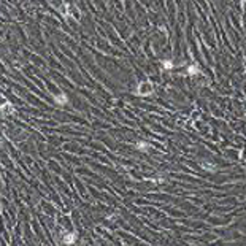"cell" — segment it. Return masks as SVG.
Wrapping results in <instances>:
<instances>
[{"label": "cell", "mask_w": 246, "mask_h": 246, "mask_svg": "<svg viewBox=\"0 0 246 246\" xmlns=\"http://www.w3.org/2000/svg\"><path fill=\"white\" fill-rule=\"evenodd\" d=\"M152 91H154V86H152V83L151 81H143V83H140L138 84V87H137V94L138 95H149L152 94Z\"/></svg>", "instance_id": "obj_1"}, {"label": "cell", "mask_w": 246, "mask_h": 246, "mask_svg": "<svg viewBox=\"0 0 246 246\" xmlns=\"http://www.w3.org/2000/svg\"><path fill=\"white\" fill-rule=\"evenodd\" d=\"M54 100H56V103H57V105H65L68 102V98H67L65 94H57V95L54 97Z\"/></svg>", "instance_id": "obj_2"}, {"label": "cell", "mask_w": 246, "mask_h": 246, "mask_svg": "<svg viewBox=\"0 0 246 246\" xmlns=\"http://www.w3.org/2000/svg\"><path fill=\"white\" fill-rule=\"evenodd\" d=\"M75 240H76V234H75V232H73V234H67L64 237V243L65 244H72V243H75Z\"/></svg>", "instance_id": "obj_3"}, {"label": "cell", "mask_w": 246, "mask_h": 246, "mask_svg": "<svg viewBox=\"0 0 246 246\" xmlns=\"http://www.w3.org/2000/svg\"><path fill=\"white\" fill-rule=\"evenodd\" d=\"M13 110H15V108H13V107H11V103H8V102H5V103L2 105V111H3V114H11V113H13Z\"/></svg>", "instance_id": "obj_4"}, {"label": "cell", "mask_w": 246, "mask_h": 246, "mask_svg": "<svg viewBox=\"0 0 246 246\" xmlns=\"http://www.w3.org/2000/svg\"><path fill=\"white\" fill-rule=\"evenodd\" d=\"M135 148H137V149H142V151H148V149H151V146L148 145L146 142H140V143H137Z\"/></svg>", "instance_id": "obj_5"}, {"label": "cell", "mask_w": 246, "mask_h": 246, "mask_svg": "<svg viewBox=\"0 0 246 246\" xmlns=\"http://www.w3.org/2000/svg\"><path fill=\"white\" fill-rule=\"evenodd\" d=\"M162 67H164L165 70H168V68H173V64H172L170 60H164V62H162Z\"/></svg>", "instance_id": "obj_6"}, {"label": "cell", "mask_w": 246, "mask_h": 246, "mask_svg": "<svg viewBox=\"0 0 246 246\" xmlns=\"http://www.w3.org/2000/svg\"><path fill=\"white\" fill-rule=\"evenodd\" d=\"M189 73H191V75H197V73H199V68H197V67H191V68H189Z\"/></svg>", "instance_id": "obj_7"}, {"label": "cell", "mask_w": 246, "mask_h": 246, "mask_svg": "<svg viewBox=\"0 0 246 246\" xmlns=\"http://www.w3.org/2000/svg\"><path fill=\"white\" fill-rule=\"evenodd\" d=\"M241 159H243V160H246V149L241 152Z\"/></svg>", "instance_id": "obj_8"}]
</instances>
